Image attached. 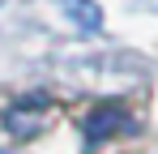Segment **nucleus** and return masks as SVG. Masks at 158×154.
<instances>
[{"label": "nucleus", "instance_id": "nucleus-3", "mask_svg": "<svg viewBox=\"0 0 158 154\" xmlns=\"http://www.w3.org/2000/svg\"><path fill=\"white\" fill-rule=\"evenodd\" d=\"M0 154H4V150H0Z\"/></svg>", "mask_w": 158, "mask_h": 154}, {"label": "nucleus", "instance_id": "nucleus-1", "mask_svg": "<svg viewBox=\"0 0 158 154\" xmlns=\"http://www.w3.org/2000/svg\"><path fill=\"white\" fill-rule=\"evenodd\" d=\"M115 128H132V120L124 116V107H120V103H103V107H94V116H90V124H85V146H90V150L103 146L107 133H115Z\"/></svg>", "mask_w": 158, "mask_h": 154}, {"label": "nucleus", "instance_id": "nucleus-2", "mask_svg": "<svg viewBox=\"0 0 158 154\" xmlns=\"http://www.w3.org/2000/svg\"><path fill=\"white\" fill-rule=\"evenodd\" d=\"M60 4V13L69 17V22L77 26L81 34H94V30H103V9L94 4V0H56Z\"/></svg>", "mask_w": 158, "mask_h": 154}]
</instances>
